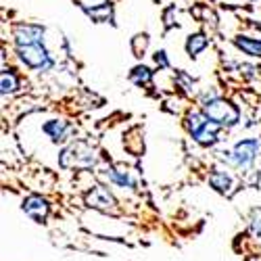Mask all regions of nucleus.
Wrapping results in <instances>:
<instances>
[{"mask_svg": "<svg viewBox=\"0 0 261 261\" xmlns=\"http://www.w3.org/2000/svg\"><path fill=\"white\" fill-rule=\"evenodd\" d=\"M102 178H107L111 184L115 186H121V188H134V180H132V173L129 171H123V169H105Z\"/></svg>", "mask_w": 261, "mask_h": 261, "instance_id": "nucleus-9", "label": "nucleus"}, {"mask_svg": "<svg viewBox=\"0 0 261 261\" xmlns=\"http://www.w3.org/2000/svg\"><path fill=\"white\" fill-rule=\"evenodd\" d=\"M44 40V28L34 23H19L15 28V42L17 46H36Z\"/></svg>", "mask_w": 261, "mask_h": 261, "instance_id": "nucleus-5", "label": "nucleus"}, {"mask_svg": "<svg viewBox=\"0 0 261 261\" xmlns=\"http://www.w3.org/2000/svg\"><path fill=\"white\" fill-rule=\"evenodd\" d=\"M0 88H3V94H13L19 88V80L11 69H5L3 75H0Z\"/></svg>", "mask_w": 261, "mask_h": 261, "instance_id": "nucleus-14", "label": "nucleus"}, {"mask_svg": "<svg viewBox=\"0 0 261 261\" xmlns=\"http://www.w3.org/2000/svg\"><path fill=\"white\" fill-rule=\"evenodd\" d=\"M207 117H205V113H190L188 115V119H186V127H188V132H190V136H194V134H199L201 129L207 125Z\"/></svg>", "mask_w": 261, "mask_h": 261, "instance_id": "nucleus-15", "label": "nucleus"}, {"mask_svg": "<svg viewBox=\"0 0 261 261\" xmlns=\"http://www.w3.org/2000/svg\"><path fill=\"white\" fill-rule=\"evenodd\" d=\"M257 150H259L257 140H243L234 146L232 153H224V155H228V161L234 167H249L257 157Z\"/></svg>", "mask_w": 261, "mask_h": 261, "instance_id": "nucleus-4", "label": "nucleus"}, {"mask_svg": "<svg viewBox=\"0 0 261 261\" xmlns=\"http://www.w3.org/2000/svg\"><path fill=\"white\" fill-rule=\"evenodd\" d=\"M234 44L245 55L261 57V40H255V38H249V36H238V38H234Z\"/></svg>", "mask_w": 261, "mask_h": 261, "instance_id": "nucleus-11", "label": "nucleus"}, {"mask_svg": "<svg viewBox=\"0 0 261 261\" xmlns=\"http://www.w3.org/2000/svg\"><path fill=\"white\" fill-rule=\"evenodd\" d=\"M209 184H211V188H215L217 192H222V194H228L232 190V178L228 176L226 171H213L209 176Z\"/></svg>", "mask_w": 261, "mask_h": 261, "instance_id": "nucleus-12", "label": "nucleus"}, {"mask_svg": "<svg viewBox=\"0 0 261 261\" xmlns=\"http://www.w3.org/2000/svg\"><path fill=\"white\" fill-rule=\"evenodd\" d=\"M217 132H220V125L213 123V121H207V125L201 129L199 134H194L192 138L197 140L201 146H213L217 142Z\"/></svg>", "mask_w": 261, "mask_h": 261, "instance_id": "nucleus-10", "label": "nucleus"}, {"mask_svg": "<svg viewBox=\"0 0 261 261\" xmlns=\"http://www.w3.org/2000/svg\"><path fill=\"white\" fill-rule=\"evenodd\" d=\"M88 15L92 17V19H96V21H109L113 17V11H111V7H100V9H88Z\"/></svg>", "mask_w": 261, "mask_h": 261, "instance_id": "nucleus-17", "label": "nucleus"}, {"mask_svg": "<svg viewBox=\"0 0 261 261\" xmlns=\"http://www.w3.org/2000/svg\"><path fill=\"white\" fill-rule=\"evenodd\" d=\"M59 165L69 169V167H94L96 165V150L88 142H71L65 146L59 155Z\"/></svg>", "mask_w": 261, "mask_h": 261, "instance_id": "nucleus-1", "label": "nucleus"}, {"mask_svg": "<svg viewBox=\"0 0 261 261\" xmlns=\"http://www.w3.org/2000/svg\"><path fill=\"white\" fill-rule=\"evenodd\" d=\"M207 44H209V40H207L205 34H192V36L186 40V53H188L190 57H197L201 50L207 48Z\"/></svg>", "mask_w": 261, "mask_h": 261, "instance_id": "nucleus-13", "label": "nucleus"}, {"mask_svg": "<svg viewBox=\"0 0 261 261\" xmlns=\"http://www.w3.org/2000/svg\"><path fill=\"white\" fill-rule=\"evenodd\" d=\"M155 63L159 65V67H169V59H167L165 50H159V53H155Z\"/></svg>", "mask_w": 261, "mask_h": 261, "instance_id": "nucleus-19", "label": "nucleus"}, {"mask_svg": "<svg viewBox=\"0 0 261 261\" xmlns=\"http://www.w3.org/2000/svg\"><path fill=\"white\" fill-rule=\"evenodd\" d=\"M203 113L209 121L217 123V125H234L238 123V119H241V111L226 98H213L209 102H203Z\"/></svg>", "mask_w": 261, "mask_h": 261, "instance_id": "nucleus-2", "label": "nucleus"}, {"mask_svg": "<svg viewBox=\"0 0 261 261\" xmlns=\"http://www.w3.org/2000/svg\"><path fill=\"white\" fill-rule=\"evenodd\" d=\"M17 53H19V59L23 61L28 67H32V69H48L53 65L46 48L42 44H36V46H17Z\"/></svg>", "mask_w": 261, "mask_h": 261, "instance_id": "nucleus-3", "label": "nucleus"}, {"mask_svg": "<svg viewBox=\"0 0 261 261\" xmlns=\"http://www.w3.org/2000/svg\"><path fill=\"white\" fill-rule=\"evenodd\" d=\"M257 30H261V25H257Z\"/></svg>", "mask_w": 261, "mask_h": 261, "instance_id": "nucleus-21", "label": "nucleus"}, {"mask_svg": "<svg viewBox=\"0 0 261 261\" xmlns=\"http://www.w3.org/2000/svg\"><path fill=\"white\" fill-rule=\"evenodd\" d=\"M21 209H23L32 217V220H36V222H44L48 211H50L48 201L42 199L40 194H30V197L23 201V205H21Z\"/></svg>", "mask_w": 261, "mask_h": 261, "instance_id": "nucleus-7", "label": "nucleus"}, {"mask_svg": "<svg viewBox=\"0 0 261 261\" xmlns=\"http://www.w3.org/2000/svg\"><path fill=\"white\" fill-rule=\"evenodd\" d=\"M146 44H148V36H146V34H138V36L134 38V42H132V48H134L136 57H140V55L144 53Z\"/></svg>", "mask_w": 261, "mask_h": 261, "instance_id": "nucleus-18", "label": "nucleus"}, {"mask_svg": "<svg viewBox=\"0 0 261 261\" xmlns=\"http://www.w3.org/2000/svg\"><path fill=\"white\" fill-rule=\"evenodd\" d=\"M251 226H253V232L261 234V211H255V215H253V222H251Z\"/></svg>", "mask_w": 261, "mask_h": 261, "instance_id": "nucleus-20", "label": "nucleus"}, {"mask_svg": "<svg viewBox=\"0 0 261 261\" xmlns=\"http://www.w3.org/2000/svg\"><path fill=\"white\" fill-rule=\"evenodd\" d=\"M44 134H48V138L55 142V144H65L69 140V132L71 127L67 121H61V119H50L44 123Z\"/></svg>", "mask_w": 261, "mask_h": 261, "instance_id": "nucleus-8", "label": "nucleus"}, {"mask_svg": "<svg viewBox=\"0 0 261 261\" xmlns=\"http://www.w3.org/2000/svg\"><path fill=\"white\" fill-rule=\"evenodd\" d=\"M150 77H153V71H150L148 67H144V65H138V67H134L132 71H129V80H132L136 86L148 84Z\"/></svg>", "mask_w": 261, "mask_h": 261, "instance_id": "nucleus-16", "label": "nucleus"}, {"mask_svg": "<svg viewBox=\"0 0 261 261\" xmlns=\"http://www.w3.org/2000/svg\"><path fill=\"white\" fill-rule=\"evenodd\" d=\"M86 203H88L92 209H98V211H113L115 209L113 194L109 192L105 186H96L90 192H86Z\"/></svg>", "mask_w": 261, "mask_h": 261, "instance_id": "nucleus-6", "label": "nucleus"}]
</instances>
